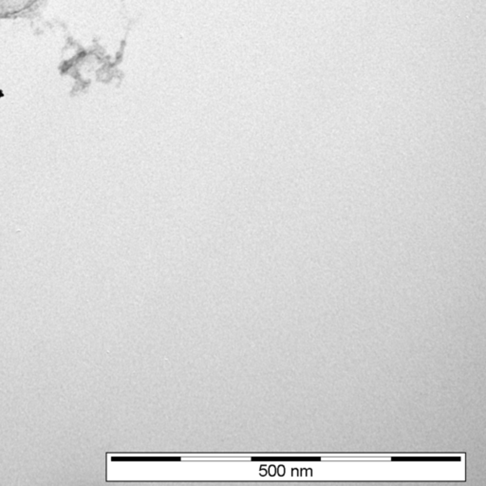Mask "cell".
<instances>
[{
    "mask_svg": "<svg viewBox=\"0 0 486 486\" xmlns=\"http://www.w3.org/2000/svg\"><path fill=\"white\" fill-rule=\"evenodd\" d=\"M45 0H0V19H11L34 13Z\"/></svg>",
    "mask_w": 486,
    "mask_h": 486,
    "instance_id": "1",
    "label": "cell"
},
{
    "mask_svg": "<svg viewBox=\"0 0 486 486\" xmlns=\"http://www.w3.org/2000/svg\"><path fill=\"white\" fill-rule=\"evenodd\" d=\"M394 461H460V457H392Z\"/></svg>",
    "mask_w": 486,
    "mask_h": 486,
    "instance_id": "2",
    "label": "cell"
},
{
    "mask_svg": "<svg viewBox=\"0 0 486 486\" xmlns=\"http://www.w3.org/2000/svg\"><path fill=\"white\" fill-rule=\"evenodd\" d=\"M112 461H180L179 457H111Z\"/></svg>",
    "mask_w": 486,
    "mask_h": 486,
    "instance_id": "3",
    "label": "cell"
},
{
    "mask_svg": "<svg viewBox=\"0 0 486 486\" xmlns=\"http://www.w3.org/2000/svg\"><path fill=\"white\" fill-rule=\"evenodd\" d=\"M254 461H320V457H253Z\"/></svg>",
    "mask_w": 486,
    "mask_h": 486,
    "instance_id": "4",
    "label": "cell"
}]
</instances>
